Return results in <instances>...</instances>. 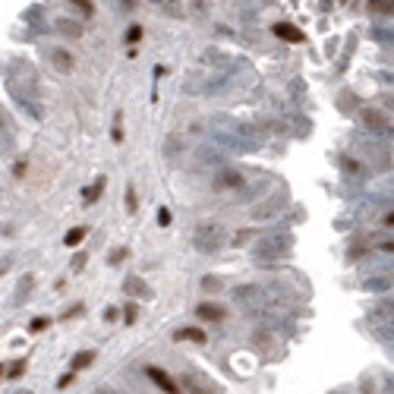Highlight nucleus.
<instances>
[{
  "mask_svg": "<svg viewBox=\"0 0 394 394\" xmlns=\"http://www.w3.org/2000/svg\"><path fill=\"white\" fill-rule=\"evenodd\" d=\"M224 240H227V237H224L221 224H199L196 234H193V246L199 252H205V256H212V252H218L224 246Z\"/></svg>",
  "mask_w": 394,
  "mask_h": 394,
  "instance_id": "1",
  "label": "nucleus"
},
{
  "mask_svg": "<svg viewBox=\"0 0 394 394\" xmlns=\"http://www.w3.org/2000/svg\"><path fill=\"white\" fill-rule=\"evenodd\" d=\"M290 249H293V237L281 230V234H271V237L262 240L256 246V256L259 259H281V256H287Z\"/></svg>",
  "mask_w": 394,
  "mask_h": 394,
  "instance_id": "2",
  "label": "nucleus"
},
{
  "mask_svg": "<svg viewBox=\"0 0 394 394\" xmlns=\"http://www.w3.org/2000/svg\"><path fill=\"white\" fill-rule=\"evenodd\" d=\"M180 382H183V388L190 391V394H218V388L205 379V375H199V372H186V375H180Z\"/></svg>",
  "mask_w": 394,
  "mask_h": 394,
  "instance_id": "3",
  "label": "nucleus"
},
{
  "mask_svg": "<svg viewBox=\"0 0 394 394\" xmlns=\"http://www.w3.org/2000/svg\"><path fill=\"white\" fill-rule=\"evenodd\" d=\"M360 120H363V126L369 129V133H385V129L391 126V120L382 114L379 107H366L363 114H360Z\"/></svg>",
  "mask_w": 394,
  "mask_h": 394,
  "instance_id": "4",
  "label": "nucleus"
},
{
  "mask_svg": "<svg viewBox=\"0 0 394 394\" xmlns=\"http://www.w3.org/2000/svg\"><path fill=\"white\" fill-rule=\"evenodd\" d=\"M145 375H148V379H152L161 391H167V394H180V388H183L180 382H174L171 375H167L164 369H158V366H148V369H145Z\"/></svg>",
  "mask_w": 394,
  "mask_h": 394,
  "instance_id": "5",
  "label": "nucleus"
},
{
  "mask_svg": "<svg viewBox=\"0 0 394 394\" xmlns=\"http://www.w3.org/2000/svg\"><path fill=\"white\" fill-rule=\"evenodd\" d=\"M243 177L240 171H221L218 177H215V190H237V186H243Z\"/></svg>",
  "mask_w": 394,
  "mask_h": 394,
  "instance_id": "6",
  "label": "nucleus"
},
{
  "mask_svg": "<svg viewBox=\"0 0 394 394\" xmlns=\"http://www.w3.org/2000/svg\"><path fill=\"white\" fill-rule=\"evenodd\" d=\"M196 315L205 318V322H221V318H224V309L215 306V303H199V306H196Z\"/></svg>",
  "mask_w": 394,
  "mask_h": 394,
  "instance_id": "7",
  "label": "nucleus"
},
{
  "mask_svg": "<svg viewBox=\"0 0 394 394\" xmlns=\"http://www.w3.org/2000/svg\"><path fill=\"white\" fill-rule=\"evenodd\" d=\"M372 318H379V322H394V303H391V299L375 303L372 306Z\"/></svg>",
  "mask_w": 394,
  "mask_h": 394,
  "instance_id": "8",
  "label": "nucleus"
},
{
  "mask_svg": "<svg viewBox=\"0 0 394 394\" xmlns=\"http://www.w3.org/2000/svg\"><path fill=\"white\" fill-rule=\"evenodd\" d=\"M32 287H35V274H26L22 281H19V287H16V306H22L26 299H29V293H32Z\"/></svg>",
  "mask_w": 394,
  "mask_h": 394,
  "instance_id": "9",
  "label": "nucleus"
},
{
  "mask_svg": "<svg viewBox=\"0 0 394 394\" xmlns=\"http://www.w3.org/2000/svg\"><path fill=\"white\" fill-rule=\"evenodd\" d=\"M51 60H54V66H57L60 73H69V69H73V54H66V51H60V48L51 51Z\"/></svg>",
  "mask_w": 394,
  "mask_h": 394,
  "instance_id": "10",
  "label": "nucleus"
},
{
  "mask_svg": "<svg viewBox=\"0 0 394 394\" xmlns=\"http://www.w3.org/2000/svg\"><path fill=\"white\" fill-rule=\"evenodd\" d=\"M274 35H277V38H284V41H303V32L293 29V26H287V22H277L274 26Z\"/></svg>",
  "mask_w": 394,
  "mask_h": 394,
  "instance_id": "11",
  "label": "nucleus"
},
{
  "mask_svg": "<svg viewBox=\"0 0 394 394\" xmlns=\"http://www.w3.org/2000/svg\"><path fill=\"white\" fill-rule=\"evenodd\" d=\"M91 363H95V350H79L76 356H73V372H79V369H88Z\"/></svg>",
  "mask_w": 394,
  "mask_h": 394,
  "instance_id": "12",
  "label": "nucleus"
},
{
  "mask_svg": "<svg viewBox=\"0 0 394 394\" xmlns=\"http://www.w3.org/2000/svg\"><path fill=\"white\" fill-rule=\"evenodd\" d=\"M281 212V205L277 202H268V205H256V208H252V218L256 221H265V218H274Z\"/></svg>",
  "mask_w": 394,
  "mask_h": 394,
  "instance_id": "13",
  "label": "nucleus"
},
{
  "mask_svg": "<svg viewBox=\"0 0 394 394\" xmlns=\"http://www.w3.org/2000/svg\"><path fill=\"white\" fill-rule=\"evenodd\" d=\"M174 337H177V341H196V344H205V331H202V328H183V331H177Z\"/></svg>",
  "mask_w": 394,
  "mask_h": 394,
  "instance_id": "14",
  "label": "nucleus"
},
{
  "mask_svg": "<svg viewBox=\"0 0 394 394\" xmlns=\"http://www.w3.org/2000/svg\"><path fill=\"white\" fill-rule=\"evenodd\" d=\"M85 234H88V227H85V224H79V227H73V230L63 237V243H66V246H79V243L85 240Z\"/></svg>",
  "mask_w": 394,
  "mask_h": 394,
  "instance_id": "15",
  "label": "nucleus"
},
{
  "mask_svg": "<svg viewBox=\"0 0 394 394\" xmlns=\"http://www.w3.org/2000/svg\"><path fill=\"white\" fill-rule=\"evenodd\" d=\"M104 193V177H98V183L95 186H88V190L82 193V199H85V205H91V202H98V196Z\"/></svg>",
  "mask_w": 394,
  "mask_h": 394,
  "instance_id": "16",
  "label": "nucleus"
},
{
  "mask_svg": "<svg viewBox=\"0 0 394 394\" xmlns=\"http://www.w3.org/2000/svg\"><path fill=\"white\" fill-rule=\"evenodd\" d=\"M123 290H126V293H133V296H145V293H148V290H145V284H142L139 277H126Z\"/></svg>",
  "mask_w": 394,
  "mask_h": 394,
  "instance_id": "17",
  "label": "nucleus"
},
{
  "mask_svg": "<svg viewBox=\"0 0 394 394\" xmlns=\"http://www.w3.org/2000/svg\"><path fill=\"white\" fill-rule=\"evenodd\" d=\"M44 328H51V318L48 315H38V318H32V322H29V334H41Z\"/></svg>",
  "mask_w": 394,
  "mask_h": 394,
  "instance_id": "18",
  "label": "nucleus"
},
{
  "mask_svg": "<svg viewBox=\"0 0 394 394\" xmlns=\"http://www.w3.org/2000/svg\"><path fill=\"white\" fill-rule=\"evenodd\" d=\"M202 287H205V290H221L224 281H221L218 274H205V277H202Z\"/></svg>",
  "mask_w": 394,
  "mask_h": 394,
  "instance_id": "19",
  "label": "nucleus"
},
{
  "mask_svg": "<svg viewBox=\"0 0 394 394\" xmlns=\"http://www.w3.org/2000/svg\"><path fill=\"white\" fill-rule=\"evenodd\" d=\"M126 212H139V199H136V186H126Z\"/></svg>",
  "mask_w": 394,
  "mask_h": 394,
  "instance_id": "20",
  "label": "nucleus"
},
{
  "mask_svg": "<svg viewBox=\"0 0 394 394\" xmlns=\"http://www.w3.org/2000/svg\"><path fill=\"white\" fill-rule=\"evenodd\" d=\"M171 221H174L171 212H167V208H158V227H171Z\"/></svg>",
  "mask_w": 394,
  "mask_h": 394,
  "instance_id": "21",
  "label": "nucleus"
},
{
  "mask_svg": "<svg viewBox=\"0 0 394 394\" xmlns=\"http://www.w3.org/2000/svg\"><path fill=\"white\" fill-rule=\"evenodd\" d=\"M164 10L171 13V16H183V7H180V0H164Z\"/></svg>",
  "mask_w": 394,
  "mask_h": 394,
  "instance_id": "22",
  "label": "nucleus"
},
{
  "mask_svg": "<svg viewBox=\"0 0 394 394\" xmlns=\"http://www.w3.org/2000/svg\"><path fill=\"white\" fill-rule=\"evenodd\" d=\"M139 38H142V26H133V29L126 32V44H136Z\"/></svg>",
  "mask_w": 394,
  "mask_h": 394,
  "instance_id": "23",
  "label": "nucleus"
},
{
  "mask_svg": "<svg viewBox=\"0 0 394 394\" xmlns=\"http://www.w3.org/2000/svg\"><path fill=\"white\" fill-rule=\"evenodd\" d=\"M7 372H10V379H19V375L26 372V360H19V363H13V366H10Z\"/></svg>",
  "mask_w": 394,
  "mask_h": 394,
  "instance_id": "24",
  "label": "nucleus"
},
{
  "mask_svg": "<svg viewBox=\"0 0 394 394\" xmlns=\"http://www.w3.org/2000/svg\"><path fill=\"white\" fill-rule=\"evenodd\" d=\"M136 315H139V306H136V303H129V306H126V315H123V318H126V325H133V322H136Z\"/></svg>",
  "mask_w": 394,
  "mask_h": 394,
  "instance_id": "25",
  "label": "nucleus"
},
{
  "mask_svg": "<svg viewBox=\"0 0 394 394\" xmlns=\"http://www.w3.org/2000/svg\"><path fill=\"white\" fill-rule=\"evenodd\" d=\"M73 382H76V372H66V375H60V382H57V388H69Z\"/></svg>",
  "mask_w": 394,
  "mask_h": 394,
  "instance_id": "26",
  "label": "nucleus"
},
{
  "mask_svg": "<svg viewBox=\"0 0 394 394\" xmlns=\"http://www.w3.org/2000/svg\"><path fill=\"white\" fill-rule=\"evenodd\" d=\"M73 4H76L82 13H95V4H91V0H73Z\"/></svg>",
  "mask_w": 394,
  "mask_h": 394,
  "instance_id": "27",
  "label": "nucleus"
},
{
  "mask_svg": "<svg viewBox=\"0 0 394 394\" xmlns=\"http://www.w3.org/2000/svg\"><path fill=\"white\" fill-rule=\"evenodd\" d=\"M110 136H114V142H120V139H123V129H120V117L114 120V129H110Z\"/></svg>",
  "mask_w": 394,
  "mask_h": 394,
  "instance_id": "28",
  "label": "nucleus"
},
{
  "mask_svg": "<svg viewBox=\"0 0 394 394\" xmlns=\"http://www.w3.org/2000/svg\"><path fill=\"white\" fill-rule=\"evenodd\" d=\"M123 259H126V249H114V256H110V265H120Z\"/></svg>",
  "mask_w": 394,
  "mask_h": 394,
  "instance_id": "29",
  "label": "nucleus"
},
{
  "mask_svg": "<svg viewBox=\"0 0 394 394\" xmlns=\"http://www.w3.org/2000/svg\"><path fill=\"white\" fill-rule=\"evenodd\" d=\"M360 391H363V394H375V382H372V379H363Z\"/></svg>",
  "mask_w": 394,
  "mask_h": 394,
  "instance_id": "30",
  "label": "nucleus"
},
{
  "mask_svg": "<svg viewBox=\"0 0 394 394\" xmlns=\"http://www.w3.org/2000/svg\"><path fill=\"white\" fill-rule=\"evenodd\" d=\"M82 265H85V252H79L76 259H73V271H82Z\"/></svg>",
  "mask_w": 394,
  "mask_h": 394,
  "instance_id": "31",
  "label": "nucleus"
},
{
  "mask_svg": "<svg viewBox=\"0 0 394 394\" xmlns=\"http://www.w3.org/2000/svg\"><path fill=\"white\" fill-rule=\"evenodd\" d=\"M249 240V230H240L237 237H234V243H237V246H243V243H246Z\"/></svg>",
  "mask_w": 394,
  "mask_h": 394,
  "instance_id": "32",
  "label": "nucleus"
},
{
  "mask_svg": "<svg viewBox=\"0 0 394 394\" xmlns=\"http://www.w3.org/2000/svg\"><path fill=\"white\" fill-rule=\"evenodd\" d=\"M10 265H13V259H4V262H0V274H7V271H10Z\"/></svg>",
  "mask_w": 394,
  "mask_h": 394,
  "instance_id": "33",
  "label": "nucleus"
},
{
  "mask_svg": "<svg viewBox=\"0 0 394 394\" xmlns=\"http://www.w3.org/2000/svg\"><path fill=\"white\" fill-rule=\"evenodd\" d=\"M385 224H388V227H394V212H391V215L385 218Z\"/></svg>",
  "mask_w": 394,
  "mask_h": 394,
  "instance_id": "34",
  "label": "nucleus"
},
{
  "mask_svg": "<svg viewBox=\"0 0 394 394\" xmlns=\"http://www.w3.org/2000/svg\"><path fill=\"white\" fill-rule=\"evenodd\" d=\"M123 7H126V10H133V7H136V0H123Z\"/></svg>",
  "mask_w": 394,
  "mask_h": 394,
  "instance_id": "35",
  "label": "nucleus"
},
{
  "mask_svg": "<svg viewBox=\"0 0 394 394\" xmlns=\"http://www.w3.org/2000/svg\"><path fill=\"white\" fill-rule=\"evenodd\" d=\"M385 252H394V243H385V246H382Z\"/></svg>",
  "mask_w": 394,
  "mask_h": 394,
  "instance_id": "36",
  "label": "nucleus"
},
{
  "mask_svg": "<svg viewBox=\"0 0 394 394\" xmlns=\"http://www.w3.org/2000/svg\"><path fill=\"white\" fill-rule=\"evenodd\" d=\"M4 372H7V366H0V379H4Z\"/></svg>",
  "mask_w": 394,
  "mask_h": 394,
  "instance_id": "37",
  "label": "nucleus"
},
{
  "mask_svg": "<svg viewBox=\"0 0 394 394\" xmlns=\"http://www.w3.org/2000/svg\"><path fill=\"white\" fill-rule=\"evenodd\" d=\"M0 129H4V123H0Z\"/></svg>",
  "mask_w": 394,
  "mask_h": 394,
  "instance_id": "38",
  "label": "nucleus"
}]
</instances>
